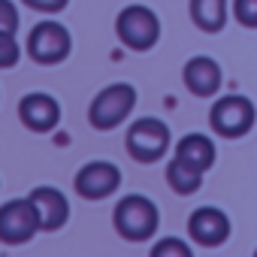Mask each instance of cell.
<instances>
[{
	"mask_svg": "<svg viewBox=\"0 0 257 257\" xmlns=\"http://www.w3.org/2000/svg\"><path fill=\"white\" fill-rule=\"evenodd\" d=\"M161 224V212L158 203L143 197V194H131L121 197L112 209V227L124 242H149L155 239Z\"/></svg>",
	"mask_w": 257,
	"mask_h": 257,
	"instance_id": "obj_1",
	"label": "cell"
},
{
	"mask_svg": "<svg viewBox=\"0 0 257 257\" xmlns=\"http://www.w3.org/2000/svg\"><path fill=\"white\" fill-rule=\"evenodd\" d=\"M137 106V88L131 82H112L106 88L97 91V97L88 106V124L94 131H115L118 124H124L131 118Z\"/></svg>",
	"mask_w": 257,
	"mask_h": 257,
	"instance_id": "obj_2",
	"label": "cell"
},
{
	"mask_svg": "<svg viewBox=\"0 0 257 257\" xmlns=\"http://www.w3.org/2000/svg\"><path fill=\"white\" fill-rule=\"evenodd\" d=\"M115 37L131 52H149L161 40V19L146 4H131L115 16Z\"/></svg>",
	"mask_w": 257,
	"mask_h": 257,
	"instance_id": "obj_3",
	"label": "cell"
},
{
	"mask_svg": "<svg viewBox=\"0 0 257 257\" xmlns=\"http://www.w3.org/2000/svg\"><path fill=\"white\" fill-rule=\"evenodd\" d=\"M124 146H127V155L137 164H158L167 158V152L173 146V134L161 118H137L127 127Z\"/></svg>",
	"mask_w": 257,
	"mask_h": 257,
	"instance_id": "obj_4",
	"label": "cell"
},
{
	"mask_svg": "<svg viewBox=\"0 0 257 257\" xmlns=\"http://www.w3.org/2000/svg\"><path fill=\"white\" fill-rule=\"evenodd\" d=\"M254 121H257V109L242 94L218 97L212 103V109H209V127L218 137H224V140H242V137H248Z\"/></svg>",
	"mask_w": 257,
	"mask_h": 257,
	"instance_id": "obj_5",
	"label": "cell"
},
{
	"mask_svg": "<svg viewBox=\"0 0 257 257\" xmlns=\"http://www.w3.org/2000/svg\"><path fill=\"white\" fill-rule=\"evenodd\" d=\"M25 52L31 55L34 64L40 67H55V64H64L73 52V37L70 31L61 25V22H40L31 34H28V43H25Z\"/></svg>",
	"mask_w": 257,
	"mask_h": 257,
	"instance_id": "obj_6",
	"label": "cell"
},
{
	"mask_svg": "<svg viewBox=\"0 0 257 257\" xmlns=\"http://www.w3.org/2000/svg\"><path fill=\"white\" fill-rule=\"evenodd\" d=\"M40 230V212L31 197H19L0 206V242L4 245H25Z\"/></svg>",
	"mask_w": 257,
	"mask_h": 257,
	"instance_id": "obj_7",
	"label": "cell"
},
{
	"mask_svg": "<svg viewBox=\"0 0 257 257\" xmlns=\"http://www.w3.org/2000/svg\"><path fill=\"white\" fill-rule=\"evenodd\" d=\"M73 188L82 200H91V203L106 200L121 188V170L109 161H91L76 173Z\"/></svg>",
	"mask_w": 257,
	"mask_h": 257,
	"instance_id": "obj_8",
	"label": "cell"
},
{
	"mask_svg": "<svg viewBox=\"0 0 257 257\" xmlns=\"http://www.w3.org/2000/svg\"><path fill=\"white\" fill-rule=\"evenodd\" d=\"M188 236L197 242V245H206V248H218L230 239V218L224 209L218 206H200L191 212L188 218Z\"/></svg>",
	"mask_w": 257,
	"mask_h": 257,
	"instance_id": "obj_9",
	"label": "cell"
},
{
	"mask_svg": "<svg viewBox=\"0 0 257 257\" xmlns=\"http://www.w3.org/2000/svg\"><path fill=\"white\" fill-rule=\"evenodd\" d=\"M19 118L28 131L49 134L61 124V103L46 91H31L19 100Z\"/></svg>",
	"mask_w": 257,
	"mask_h": 257,
	"instance_id": "obj_10",
	"label": "cell"
},
{
	"mask_svg": "<svg viewBox=\"0 0 257 257\" xmlns=\"http://www.w3.org/2000/svg\"><path fill=\"white\" fill-rule=\"evenodd\" d=\"M182 79H185V88L194 94V97H215L224 85V73H221V64L209 55H194L185 70H182Z\"/></svg>",
	"mask_w": 257,
	"mask_h": 257,
	"instance_id": "obj_11",
	"label": "cell"
},
{
	"mask_svg": "<svg viewBox=\"0 0 257 257\" xmlns=\"http://www.w3.org/2000/svg\"><path fill=\"white\" fill-rule=\"evenodd\" d=\"M28 197L34 200V206L40 212V227L46 233H55L70 221V200L64 197V191H58L52 185H40Z\"/></svg>",
	"mask_w": 257,
	"mask_h": 257,
	"instance_id": "obj_12",
	"label": "cell"
},
{
	"mask_svg": "<svg viewBox=\"0 0 257 257\" xmlns=\"http://www.w3.org/2000/svg\"><path fill=\"white\" fill-rule=\"evenodd\" d=\"M188 13L203 34H221L230 19V4L227 0H191Z\"/></svg>",
	"mask_w": 257,
	"mask_h": 257,
	"instance_id": "obj_13",
	"label": "cell"
},
{
	"mask_svg": "<svg viewBox=\"0 0 257 257\" xmlns=\"http://www.w3.org/2000/svg\"><path fill=\"white\" fill-rule=\"evenodd\" d=\"M203 176H206V170H200V167L188 164V161H185V158H179V155L167 164V185H170L179 197L197 194V191L203 188Z\"/></svg>",
	"mask_w": 257,
	"mask_h": 257,
	"instance_id": "obj_14",
	"label": "cell"
},
{
	"mask_svg": "<svg viewBox=\"0 0 257 257\" xmlns=\"http://www.w3.org/2000/svg\"><path fill=\"white\" fill-rule=\"evenodd\" d=\"M176 155L179 158H185L188 164H194V167H200V170H212V164H215V143L206 137V134H188V137H182L179 140V146H176Z\"/></svg>",
	"mask_w": 257,
	"mask_h": 257,
	"instance_id": "obj_15",
	"label": "cell"
},
{
	"mask_svg": "<svg viewBox=\"0 0 257 257\" xmlns=\"http://www.w3.org/2000/svg\"><path fill=\"white\" fill-rule=\"evenodd\" d=\"M194 251H191V245H185L182 239H176V236H164V239H158V245L152 248V257H191Z\"/></svg>",
	"mask_w": 257,
	"mask_h": 257,
	"instance_id": "obj_16",
	"label": "cell"
},
{
	"mask_svg": "<svg viewBox=\"0 0 257 257\" xmlns=\"http://www.w3.org/2000/svg\"><path fill=\"white\" fill-rule=\"evenodd\" d=\"M22 61V49L16 43V34H4L0 31V70H10Z\"/></svg>",
	"mask_w": 257,
	"mask_h": 257,
	"instance_id": "obj_17",
	"label": "cell"
},
{
	"mask_svg": "<svg viewBox=\"0 0 257 257\" xmlns=\"http://www.w3.org/2000/svg\"><path fill=\"white\" fill-rule=\"evenodd\" d=\"M233 19L242 28L257 31V0H233Z\"/></svg>",
	"mask_w": 257,
	"mask_h": 257,
	"instance_id": "obj_18",
	"label": "cell"
},
{
	"mask_svg": "<svg viewBox=\"0 0 257 257\" xmlns=\"http://www.w3.org/2000/svg\"><path fill=\"white\" fill-rule=\"evenodd\" d=\"M0 31L4 34L19 31V10H16L13 0H0Z\"/></svg>",
	"mask_w": 257,
	"mask_h": 257,
	"instance_id": "obj_19",
	"label": "cell"
},
{
	"mask_svg": "<svg viewBox=\"0 0 257 257\" xmlns=\"http://www.w3.org/2000/svg\"><path fill=\"white\" fill-rule=\"evenodd\" d=\"M25 7L37 10V13H46V16H55V13H64L70 0H22Z\"/></svg>",
	"mask_w": 257,
	"mask_h": 257,
	"instance_id": "obj_20",
	"label": "cell"
}]
</instances>
